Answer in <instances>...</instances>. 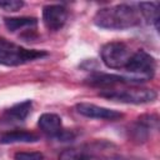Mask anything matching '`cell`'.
Segmentation results:
<instances>
[{
  "instance_id": "9a60e30c",
  "label": "cell",
  "mask_w": 160,
  "mask_h": 160,
  "mask_svg": "<svg viewBox=\"0 0 160 160\" xmlns=\"http://www.w3.org/2000/svg\"><path fill=\"white\" fill-rule=\"evenodd\" d=\"M24 6V1L20 0H1L0 8L5 11H18Z\"/></svg>"
},
{
  "instance_id": "8fae6325",
  "label": "cell",
  "mask_w": 160,
  "mask_h": 160,
  "mask_svg": "<svg viewBox=\"0 0 160 160\" xmlns=\"http://www.w3.org/2000/svg\"><path fill=\"white\" fill-rule=\"evenodd\" d=\"M31 106H32L31 100H25V101L18 102L5 111V118L9 121H24L28 118V115L30 114Z\"/></svg>"
},
{
  "instance_id": "ba28073f",
  "label": "cell",
  "mask_w": 160,
  "mask_h": 160,
  "mask_svg": "<svg viewBox=\"0 0 160 160\" xmlns=\"http://www.w3.org/2000/svg\"><path fill=\"white\" fill-rule=\"evenodd\" d=\"M88 82L95 86H114L116 84H136L130 78L115 75V74H104V72H95L90 75Z\"/></svg>"
},
{
  "instance_id": "8992f818",
  "label": "cell",
  "mask_w": 160,
  "mask_h": 160,
  "mask_svg": "<svg viewBox=\"0 0 160 160\" xmlns=\"http://www.w3.org/2000/svg\"><path fill=\"white\" fill-rule=\"evenodd\" d=\"M76 111L85 116V118H90V119H100V120H118L120 118H122V114L112 110V109H108L104 106H99L95 104H90V102H79L75 106Z\"/></svg>"
},
{
  "instance_id": "6da1fadb",
  "label": "cell",
  "mask_w": 160,
  "mask_h": 160,
  "mask_svg": "<svg viewBox=\"0 0 160 160\" xmlns=\"http://www.w3.org/2000/svg\"><path fill=\"white\" fill-rule=\"evenodd\" d=\"M141 14L132 5L119 4L99 9L94 16L96 26L110 30H124L138 26L140 24Z\"/></svg>"
},
{
  "instance_id": "277c9868",
  "label": "cell",
  "mask_w": 160,
  "mask_h": 160,
  "mask_svg": "<svg viewBox=\"0 0 160 160\" xmlns=\"http://www.w3.org/2000/svg\"><path fill=\"white\" fill-rule=\"evenodd\" d=\"M125 70L131 75L130 79L138 84L140 81L152 79L156 71V61L154 56L145 50H138L131 54Z\"/></svg>"
},
{
  "instance_id": "7a4b0ae2",
  "label": "cell",
  "mask_w": 160,
  "mask_h": 160,
  "mask_svg": "<svg viewBox=\"0 0 160 160\" xmlns=\"http://www.w3.org/2000/svg\"><path fill=\"white\" fill-rule=\"evenodd\" d=\"M44 56H46V52L42 50L25 49L12 41L0 38V64L1 65L18 66Z\"/></svg>"
},
{
  "instance_id": "7c38bea8",
  "label": "cell",
  "mask_w": 160,
  "mask_h": 160,
  "mask_svg": "<svg viewBox=\"0 0 160 160\" xmlns=\"http://www.w3.org/2000/svg\"><path fill=\"white\" fill-rule=\"evenodd\" d=\"M39 138L36 134L30 132V131H22V130H16V131H10L4 134L0 138V144H15V142H35L38 141Z\"/></svg>"
},
{
  "instance_id": "5bb4252c",
  "label": "cell",
  "mask_w": 160,
  "mask_h": 160,
  "mask_svg": "<svg viewBox=\"0 0 160 160\" xmlns=\"http://www.w3.org/2000/svg\"><path fill=\"white\" fill-rule=\"evenodd\" d=\"M14 160H44V155L39 151H19L14 155Z\"/></svg>"
},
{
  "instance_id": "3957f363",
  "label": "cell",
  "mask_w": 160,
  "mask_h": 160,
  "mask_svg": "<svg viewBox=\"0 0 160 160\" xmlns=\"http://www.w3.org/2000/svg\"><path fill=\"white\" fill-rule=\"evenodd\" d=\"M99 95L110 100L126 102V104H135V105L151 102L158 96L155 90L148 88H139V86H130L124 89H106L102 90Z\"/></svg>"
},
{
  "instance_id": "30bf717a",
  "label": "cell",
  "mask_w": 160,
  "mask_h": 160,
  "mask_svg": "<svg viewBox=\"0 0 160 160\" xmlns=\"http://www.w3.org/2000/svg\"><path fill=\"white\" fill-rule=\"evenodd\" d=\"M5 26L9 31L15 32L20 30H34L38 26V19L30 16H21V18H6L4 20Z\"/></svg>"
},
{
  "instance_id": "9c48e42d",
  "label": "cell",
  "mask_w": 160,
  "mask_h": 160,
  "mask_svg": "<svg viewBox=\"0 0 160 160\" xmlns=\"http://www.w3.org/2000/svg\"><path fill=\"white\" fill-rule=\"evenodd\" d=\"M38 125L40 130L50 136H56L61 130H62V124H61V118L56 114L51 112H45L39 118Z\"/></svg>"
},
{
  "instance_id": "4fadbf2b",
  "label": "cell",
  "mask_w": 160,
  "mask_h": 160,
  "mask_svg": "<svg viewBox=\"0 0 160 160\" xmlns=\"http://www.w3.org/2000/svg\"><path fill=\"white\" fill-rule=\"evenodd\" d=\"M139 9L141 16L159 29V2H140Z\"/></svg>"
},
{
  "instance_id": "52a82bcc",
  "label": "cell",
  "mask_w": 160,
  "mask_h": 160,
  "mask_svg": "<svg viewBox=\"0 0 160 160\" xmlns=\"http://www.w3.org/2000/svg\"><path fill=\"white\" fill-rule=\"evenodd\" d=\"M68 20V11L61 5H46L42 9V22L51 31L60 30Z\"/></svg>"
},
{
  "instance_id": "5b68a950",
  "label": "cell",
  "mask_w": 160,
  "mask_h": 160,
  "mask_svg": "<svg viewBox=\"0 0 160 160\" xmlns=\"http://www.w3.org/2000/svg\"><path fill=\"white\" fill-rule=\"evenodd\" d=\"M131 54L129 46L120 41L108 42L100 50L102 62L110 69H125Z\"/></svg>"
}]
</instances>
